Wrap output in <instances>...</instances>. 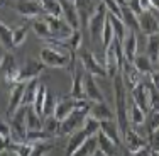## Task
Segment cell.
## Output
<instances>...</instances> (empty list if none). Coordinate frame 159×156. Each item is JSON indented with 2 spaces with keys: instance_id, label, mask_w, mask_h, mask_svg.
<instances>
[{
  "instance_id": "6da1fadb",
  "label": "cell",
  "mask_w": 159,
  "mask_h": 156,
  "mask_svg": "<svg viewBox=\"0 0 159 156\" xmlns=\"http://www.w3.org/2000/svg\"><path fill=\"white\" fill-rule=\"evenodd\" d=\"M113 102H115V119L119 129L122 132V138L130 125L129 121V102H127V88L124 83L122 75H117L113 78Z\"/></svg>"
},
{
  "instance_id": "7a4b0ae2",
  "label": "cell",
  "mask_w": 159,
  "mask_h": 156,
  "mask_svg": "<svg viewBox=\"0 0 159 156\" xmlns=\"http://www.w3.org/2000/svg\"><path fill=\"white\" fill-rule=\"evenodd\" d=\"M39 59L43 61L46 66H52V68H70L73 63V56L68 54V53L58 51V49H52L49 46H44L39 53Z\"/></svg>"
},
{
  "instance_id": "3957f363",
  "label": "cell",
  "mask_w": 159,
  "mask_h": 156,
  "mask_svg": "<svg viewBox=\"0 0 159 156\" xmlns=\"http://www.w3.org/2000/svg\"><path fill=\"white\" fill-rule=\"evenodd\" d=\"M76 54H78V59H80V63H81V66L85 68V71H86L88 75L100 77V78L108 77V75H107V70H105V66H103V61H98V59L95 58V54H93L90 49L81 48V49L76 53Z\"/></svg>"
},
{
  "instance_id": "277c9868",
  "label": "cell",
  "mask_w": 159,
  "mask_h": 156,
  "mask_svg": "<svg viewBox=\"0 0 159 156\" xmlns=\"http://www.w3.org/2000/svg\"><path fill=\"white\" fill-rule=\"evenodd\" d=\"M108 19V10H107V5L103 3V0L97 3V10L95 14L90 19V24H88V31L92 34L93 41H100L102 43V32H103V27H105V22Z\"/></svg>"
},
{
  "instance_id": "5b68a950",
  "label": "cell",
  "mask_w": 159,
  "mask_h": 156,
  "mask_svg": "<svg viewBox=\"0 0 159 156\" xmlns=\"http://www.w3.org/2000/svg\"><path fill=\"white\" fill-rule=\"evenodd\" d=\"M88 116H90V110H86V109H76L70 117H68V119H64L63 122H61L58 136H66V134H73V132H76L78 129L83 127V122H85V119Z\"/></svg>"
},
{
  "instance_id": "8992f818",
  "label": "cell",
  "mask_w": 159,
  "mask_h": 156,
  "mask_svg": "<svg viewBox=\"0 0 159 156\" xmlns=\"http://www.w3.org/2000/svg\"><path fill=\"white\" fill-rule=\"evenodd\" d=\"M44 19L48 21L49 27H51V32H52V39H58V41H66L71 37V34L75 32V29L64 21L63 17H54V16H48L44 14L43 16Z\"/></svg>"
},
{
  "instance_id": "52a82bcc",
  "label": "cell",
  "mask_w": 159,
  "mask_h": 156,
  "mask_svg": "<svg viewBox=\"0 0 159 156\" xmlns=\"http://www.w3.org/2000/svg\"><path fill=\"white\" fill-rule=\"evenodd\" d=\"M0 68H2V78H3V82H7L9 85L17 83L19 70H20V68L17 66L16 58H14V54L10 51H2V61H0Z\"/></svg>"
},
{
  "instance_id": "ba28073f",
  "label": "cell",
  "mask_w": 159,
  "mask_h": 156,
  "mask_svg": "<svg viewBox=\"0 0 159 156\" xmlns=\"http://www.w3.org/2000/svg\"><path fill=\"white\" fill-rule=\"evenodd\" d=\"M44 68H46V64L41 61V59L27 58L24 63V66L19 70L17 83H27V82H31V80H36L44 71Z\"/></svg>"
},
{
  "instance_id": "9c48e42d",
  "label": "cell",
  "mask_w": 159,
  "mask_h": 156,
  "mask_svg": "<svg viewBox=\"0 0 159 156\" xmlns=\"http://www.w3.org/2000/svg\"><path fill=\"white\" fill-rule=\"evenodd\" d=\"M14 10L20 14L22 17L37 19L44 16V9L39 0H14Z\"/></svg>"
},
{
  "instance_id": "30bf717a",
  "label": "cell",
  "mask_w": 159,
  "mask_h": 156,
  "mask_svg": "<svg viewBox=\"0 0 159 156\" xmlns=\"http://www.w3.org/2000/svg\"><path fill=\"white\" fill-rule=\"evenodd\" d=\"M25 83H14L9 88V107H7V116H14L19 109L22 107V98H24Z\"/></svg>"
},
{
  "instance_id": "8fae6325",
  "label": "cell",
  "mask_w": 159,
  "mask_h": 156,
  "mask_svg": "<svg viewBox=\"0 0 159 156\" xmlns=\"http://www.w3.org/2000/svg\"><path fill=\"white\" fill-rule=\"evenodd\" d=\"M130 97H132V102H135V104H137L146 114L149 112V109H151V95H149V87H147V83L144 82V80L130 92Z\"/></svg>"
},
{
  "instance_id": "7c38bea8",
  "label": "cell",
  "mask_w": 159,
  "mask_h": 156,
  "mask_svg": "<svg viewBox=\"0 0 159 156\" xmlns=\"http://www.w3.org/2000/svg\"><path fill=\"white\" fill-rule=\"evenodd\" d=\"M75 5L78 10V17H80V26L85 29H88L90 19L95 14L97 5L93 3V0H75Z\"/></svg>"
},
{
  "instance_id": "4fadbf2b",
  "label": "cell",
  "mask_w": 159,
  "mask_h": 156,
  "mask_svg": "<svg viewBox=\"0 0 159 156\" xmlns=\"http://www.w3.org/2000/svg\"><path fill=\"white\" fill-rule=\"evenodd\" d=\"M124 146H125V149L129 153H134V151H139V149H142V148L149 146V144L146 143V138H144V136H141L135 129L129 127L125 131V134H124Z\"/></svg>"
},
{
  "instance_id": "5bb4252c",
  "label": "cell",
  "mask_w": 159,
  "mask_h": 156,
  "mask_svg": "<svg viewBox=\"0 0 159 156\" xmlns=\"http://www.w3.org/2000/svg\"><path fill=\"white\" fill-rule=\"evenodd\" d=\"M139 27L144 34L151 36V34H157L159 32V21L154 16L152 10H146L139 16Z\"/></svg>"
},
{
  "instance_id": "9a60e30c",
  "label": "cell",
  "mask_w": 159,
  "mask_h": 156,
  "mask_svg": "<svg viewBox=\"0 0 159 156\" xmlns=\"http://www.w3.org/2000/svg\"><path fill=\"white\" fill-rule=\"evenodd\" d=\"M120 75H122L124 83H125V88L129 90V92H132V90H134L135 87L142 82V80H141V73L134 68V64L129 63V61L124 63V68H122V71H120Z\"/></svg>"
},
{
  "instance_id": "2e32d148",
  "label": "cell",
  "mask_w": 159,
  "mask_h": 156,
  "mask_svg": "<svg viewBox=\"0 0 159 156\" xmlns=\"http://www.w3.org/2000/svg\"><path fill=\"white\" fill-rule=\"evenodd\" d=\"M59 3H61V10H63V19L75 29V31H78L81 26H80V17H78V10H76L75 2H70V0H59Z\"/></svg>"
},
{
  "instance_id": "e0dca14e",
  "label": "cell",
  "mask_w": 159,
  "mask_h": 156,
  "mask_svg": "<svg viewBox=\"0 0 159 156\" xmlns=\"http://www.w3.org/2000/svg\"><path fill=\"white\" fill-rule=\"evenodd\" d=\"M76 110V100L71 97H66V98H61L59 102H56V109H54V117L63 122L64 119L71 116V114Z\"/></svg>"
},
{
  "instance_id": "ac0fdd59",
  "label": "cell",
  "mask_w": 159,
  "mask_h": 156,
  "mask_svg": "<svg viewBox=\"0 0 159 156\" xmlns=\"http://www.w3.org/2000/svg\"><path fill=\"white\" fill-rule=\"evenodd\" d=\"M71 78H73V83H71L70 97L75 98V100H86V93H85V77H83L80 71H76V68H75V70L71 71Z\"/></svg>"
},
{
  "instance_id": "d6986e66",
  "label": "cell",
  "mask_w": 159,
  "mask_h": 156,
  "mask_svg": "<svg viewBox=\"0 0 159 156\" xmlns=\"http://www.w3.org/2000/svg\"><path fill=\"white\" fill-rule=\"evenodd\" d=\"M88 139H90V136L85 129H78L76 132H73L70 136V141H68V146H66V156H73Z\"/></svg>"
},
{
  "instance_id": "ffe728a7",
  "label": "cell",
  "mask_w": 159,
  "mask_h": 156,
  "mask_svg": "<svg viewBox=\"0 0 159 156\" xmlns=\"http://www.w3.org/2000/svg\"><path fill=\"white\" fill-rule=\"evenodd\" d=\"M85 93H86V100L90 102H105L103 100V93L98 88V83L93 75L86 73L85 77Z\"/></svg>"
},
{
  "instance_id": "44dd1931",
  "label": "cell",
  "mask_w": 159,
  "mask_h": 156,
  "mask_svg": "<svg viewBox=\"0 0 159 156\" xmlns=\"http://www.w3.org/2000/svg\"><path fill=\"white\" fill-rule=\"evenodd\" d=\"M124 48V54H125V61L129 63H134L135 56H137V34L134 31H129L125 39L122 43Z\"/></svg>"
},
{
  "instance_id": "7402d4cb",
  "label": "cell",
  "mask_w": 159,
  "mask_h": 156,
  "mask_svg": "<svg viewBox=\"0 0 159 156\" xmlns=\"http://www.w3.org/2000/svg\"><path fill=\"white\" fill-rule=\"evenodd\" d=\"M90 116L95 117L100 122H103V121H115L113 112L108 109V105L105 102H93L92 109H90Z\"/></svg>"
},
{
  "instance_id": "603a6c76",
  "label": "cell",
  "mask_w": 159,
  "mask_h": 156,
  "mask_svg": "<svg viewBox=\"0 0 159 156\" xmlns=\"http://www.w3.org/2000/svg\"><path fill=\"white\" fill-rule=\"evenodd\" d=\"M10 131H12V141L14 143H25L27 141V125H25L24 121H19L10 117Z\"/></svg>"
},
{
  "instance_id": "cb8c5ba5",
  "label": "cell",
  "mask_w": 159,
  "mask_h": 156,
  "mask_svg": "<svg viewBox=\"0 0 159 156\" xmlns=\"http://www.w3.org/2000/svg\"><path fill=\"white\" fill-rule=\"evenodd\" d=\"M31 27L34 29L36 36L43 41H51L52 39V32H51V27H49L48 21L44 17H37V19H32L31 21Z\"/></svg>"
},
{
  "instance_id": "d4e9b609",
  "label": "cell",
  "mask_w": 159,
  "mask_h": 156,
  "mask_svg": "<svg viewBox=\"0 0 159 156\" xmlns=\"http://www.w3.org/2000/svg\"><path fill=\"white\" fill-rule=\"evenodd\" d=\"M132 64H134V68H135V70H137L141 75H147V77H151L152 73H156V71H157L156 64L151 61L147 54H137Z\"/></svg>"
},
{
  "instance_id": "484cf974",
  "label": "cell",
  "mask_w": 159,
  "mask_h": 156,
  "mask_svg": "<svg viewBox=\"0 0 159 156\" xmlns=\"http://www.w3.org/2000/svg\"><path fill=\"white\" fill-rule=\"evenodd\" d=\"M102 132H103L105 136H108L115 144H124V138H122V132H120L119 129V124H117V121H103L102 122Z\"/></svg>"
},
{
  "instance_id": "4316f807",
  "label": "cell",
  "mask_w": 159,
  "mask_h": 156,
  "mask_svg": "<svg viewBox=\"0 0 159 156\" xmlns=\"http://www.w3.org/2000/svg\"><path fill=\"white\" fill-rule=\"evenodd\" d=\"M146 119H147V114L139 107L135 102H129V121L134 127H141V125L146 124Z\"/></svg>"
},
{
  "instance_id": "83f0119b",
  "label": "cell",
  "mask_w": 159,
  "mask_h": 156,
  "mask_svg": "<svg viewBox=\"0 0 159 156\" xmlns=\"http://www.w3.org/2000/svg\"><path fill=\"white\" fill-rule=\"evenodd\" d=\"M97 138H98V149L100 151H103L107 156H119V148H120L119 144H115L108 136H105L102 131L97 134Z\"/></svg>"
},
{
  "instance_id": "f1b7e54d",
  "label": "cell",
  "mask_w": 159,
  "mask_h": 156,
  "mask_svg": "<svg viewBox=\"0 0 159 156\" xmlns=\"http://www.w3.org/2000/svg\"><path fill=\"white\" fill-rule=\"evenodd\" d=\"M39 80H31V82L25 83V90H24V98H22V105H25V107H31L34 105V102H36V97H37V92H39Z\"/></svg>"
},
{
  "instance_id": "f546056e",
  "label": "cell",
  "mask_w": 159,
  "mask_h": 156,
  "mask_svg": "<svg viewBox=\"0 0 159 156\" xmlns=\"http://www.w3.org/2000/svg\"><path fill=\"white\" fill-rule=\"evenodd\" d=\"M25 125L27 131H43L44 129V119L34 110V107H27V116H25Z\"/></svg>"
},
{
  "instance_id": "4dcf8cb0",
  "label": "cell",
  "mask_w": 159,
  "mask_h": 156,
  "mask_svg": "<svg viewBox=\"0 0 159 156\" xmlns=\"http://www.w3.org/2000/svg\"><path fill=\"white\" fill-rule=\"evenodd\" d=\"M146 54L149 56V59L157 68V63H159V32L147 36V53Z\"/></svg>"
},
{
  "instance_id": "1f68e13d",
  "label": "cell",
  "mask_w": 159,
  "mask_h": 156,
  "mask_svg": "<svg viewBox=\"0 0 159 156\" xmlns=\"http://www.w3.org/2000/svg\"><path fill=\"white\" fill-rule=\"evenodd\" d=\"M122 21H124V24L127 26V29H130V31H134V32L141 31V27H139V16L134 10H130L129 5L122 7Z\"/></svg>"
},
{
  "instance_id": "d6a6232c",
  "label": "cell",
  "mask_w": 159,
  "mask_h": 156,
  "mask_svg": "<svg viewBox=\"0 0 159 156\" xmlns=\"http://www.w3.org/2000/svg\"><path fill=\"white\" fill-rule=\"evenodd\" d=\"M0 39H2L3 51H10V49L16 48V44H14V29H10L5 22L0 24Z\"/></svg>"
},
{
  "instance_id": "836d02e7",
  "label": "cell",
  "mask_w": 159,
  "mask_h": 156,
  "mask_svg": "<svg viewBox=\"0 0 159 156\" xmlns=\"http://www.w3.org/2000/svg\"><path fill=\"white\" fill-rule=\"evenodd\" d=\"M34 148L36 144H31V143H10L5 146V149H10L16 156H31L34 153Z\"/></svg>"
},
{
  "instance_id": "e575fe53",
  "label": "cell",
  "mask_w": 159,
  "mask_h": 156,
  "mask_svg": "<svg viewBox=\"0 0 159 156\" xmlns=\"http://www.w3.org/2000/svg\"><path fill=\"white\" fill-rule=\"evenodd\" d=\"M108 21L112 22V27H113V32H115V39H119L120 43H124V39H125L127 36V26L124 24L122 19L112 16V14H108Z\"/></svg>"
},
{
  "instance_id": "d590c367",
  "label": "cell",
  "mask_w": 159,
  "mask_h": 156,
  "mask_svg": "<svg viewBox=\"0 0 159 156\" xmlns=\"http://www.w3.org/2000/svg\"><path fill=\"white\" fill-rule=\"evenodd\" d=\"M39 2L44 9V14L54 16V17H63V10H61L59 0H39Z\"/></svg>"
},
{
  "instance_id": "8d00e7d4",
  "label": "cell",
  "mask_w": 159,
  "mask_h": 156,
  "mask_svg": "<svg viewBox=\"0 0 159 156\" xmlns=\"http://www.w3.org/2000/svg\"><path fill=\"white\" fill-rule=\"evenodd\" d=\"M97 149H98V138L93 136V138H90L73 156H92Z\"/></svg>"
},
{
  "instance_id": "74e56055",
  "label": "cell",
  "mask_w": 159,
  "mask_h": 156,
  "mask_svg": "<svg viewBox=\"0 0 159 156\" xmlns=\"http://www.w3.org/2000/svg\"><path fill=\"white\" fill-rule=\"evenodd\" d=\"M81 129H85V131L88 132L90 138H93V136H97L98 132H100V129H102V122H100V121H97L95 117L88 116V117L85 119V122H83V127H81Z\"/></svg>"
},
{
  "instance_id": "f35d334b",
  "label": "cell",
  "mask_w": 159,
  "mask_h": 156,
  "mask_svg": "<svg viewBox=\"0 0 159 156\" xmlns=\"http://www.w3.org/2000/svg\"><path fill=\"white\" fill-rule=\"evenodd\" d=\"M51 138V134H48L46 131H29L27 132V141L25 143H31V144H41V143H46Z\"/></svg>"
},
{
  "instance_id": "ab89813d",
  "label": "cell",
  "mask_w": 159,
  "mask_h": 156,
  "mask_svg": "<svg viewBox=\"0 0 159 156\" xmlns=\"http://www.w3.org/2000/svg\"><path fill=\"white\" fill-rule=\"evenodd\" d=\"M68 41V46H70V51H71V54H76V53L81 49V43H83V34L81 31H75L73 34H71V37L70 39H66Z\"/></svg>"
},
{
  "instance_id": "60d3db41",
  "label": "cell",
  "mask_w": 159,
  "mask_h": 156,
  "mask_svg": "<svg viewBox=\"0 0 159 156\" xmlns=\"http://www.w3.org/2000/svg\"><path fill=\"white\" fill-rule=\"evenodd\" d=\"M29 27H31V24H20V26H17V27L14 29V44H16V48L20 46V44L25 41Z\"/></svg>"
},
{
  "instance_id": "b9f144b4",
  "label": "cell",
  "mask_w": 159,
  "mask_h": 156,
  "mask_svg": "<svg viewBox=\"0 0 159 156\" xmlns=\"http://www.w3.org/2000/svg\"><path fill=\"white\" fill-rule=\"evenodd\" d=\"M59 125H61V122H59L58 119H56L54 116H51V117H46L44 119V131L48 132V134H51V136H58V132H59Z\"/></svg>"
},
{
  "instance_id": "7bdbcfd3",
  "label": "cell",
  "mask_w": 159,
  "mask_h": 156,
  "mask_svg": "<svg viewBox=\"0 0 159 156\" xmlns=\"http://www.w3.org/2000/svg\"><path fill=\"white\" fill-rule=\"evenodd\" d=\"M146 124H147V132H154L156 129H159V112H154L149 114V117L146 119Z\"/></svg>"
},
{
  "instance_id": "ee69618b",
  "label": "cell",
  "mask_w": 159,
  "mask_h": 156,
  "mask_svg": "<svg viewBox=\"0 0 159 156\" xmlns=\"http://www.w3.org/2000/svg\"><path fill=\"white\" fill-rule=\"evenodd\" d=\"M103 3L107 5V10L108 14H112V16L122 19V7L119 5V3L115 2V0H103Z\"/></svg>"
},
{
  "instance_id": "f6af8a7d",
  "label": "cell",
  "mask_w": 159,
  "mask_h": 156,
  "mask_svg": "<svg viewBox=\"0 0 159 156\" xmlns=\"http://www.w3.org/2000/svg\"><path fill=\"white\" fill-rule=\"evenodd\" d=\"M149 146L154 153H159V129L149 134Z\"/></svg>"
},
{
  "instance_id": "bcb514c9",
  "label": "cell",
  "mask_w": 159,
  "mask_h": 156,
  "mask_svg": "<svg viewBox=\"0 0 159 156\" xmlns=\"http://www.w3.org/2000/svg\"><path fill=\"white\" fill-rule=\"evenodd\" d=\"M127 156H152V149H151V146H146L139 151H134V153H129L127 151Z\"/></svg>"
},
{
  "instance_id": "7dc6e473",
  "label": "cell",
  "mask_w": 159,
  "mask_h": 156,
  "mask_svg": "<svg viewBox=\"0 0 159 156\" xmlns=\"http://www.w3.org/2000/svg\"><path fill=\"white\" fill-rule=\"evenodd\" d=\"M127 5L130 7V10H134L137 16H141V14H142V10H141V0H129Z\"/></svg>"
},
{
  "instance_id": "c3c4849f",
  "label": "cell",
  "mask_w": 159,
  "mask_h": 156,
  "mask_svg": "<svg viewBox=\"0 0 159 156\" xmlns=\"http://www.w3.org/2000/svg\"><path fill=\"white\" fill-rule=\"evenodd\" d=\"M141 10L142 12H146V10H152V7H151V0H141Z\"/></svg>"
},
{
  "instance_id": "681fc988",
  "label": "cell",
  "mask_w": 159,
  "mask_h": 156,
  "mask_svg": "<svg viewBox=\"0 0 159 156\" xmlns=\"http://www.w3.org/2000/svg\"><path fill=\"white\" fill-rule=\"evenodd\" d=\"M2 156H16L10 149H5V148H2Z\"/></svg>"
},
{
  "instance_id": "f907efd6",
  "label": "cell",
  "mask_w": 159,
  "mask_h": 156,
  "mask_svg": "<svg viewBox=\"0 0 159 156\" xmlns=\"http://www.w3.org/2000/svg\"><path fill=\"white\" fill-rule=\"evenodd\" d=\"M151 7L154 10H159V0H151Z\"/></svg>"
},
{
  "instance_id": "816d5d0a",
  "label": "cell",
  "mask_w": 159,
  "mask_h": 156,
  "mask_svg": "<svg viewBox=\"0 0 159 156\" xmlns=\"http://www.w3.org/2000/svg\"><path fill=\"white\" fill-rule=\"evenodd\" d=\"M92 156H107V154H105V153H103V151H100V149H97V151H95V153H93Z\"/></svg>"
},
{
  "instance_id": "f5cc1de1",
  "label": "cell",
  "mask_w": 159,
  "mask_h": 156,
  "mask_svg": "<svg viewBox=\"0 0 159 156\" xmlns=\"http://www.w3.org/2000/svg\"><path fill=\"white\" fill-rule=\"evenodd\" d=\"M115 2L119 3L120 7H125V5H127V0H115Z\"/></svg>"
},
{
  "instance_id": "db71d44e",
  "label": "cell",
  "mask_w": 159,
  "mask_h": 156,
  "mask_svg": "<svg viewBox=\"0 0 159 156\" xmlns=\"http://www.w3.org/2000/svg\"><path fill=\"white\" fill-rule=\"evenodd\" d=\"M7 5V0H2V7H5Z\"/></svg>"
},
{
  "instance_id": "11a10c76",
  "label": "cell",
  "mask_w": 159,
  "mask_h": 156,
  "mask_svg": "<svg viewBox=\"0 0 159 156\" xmlns=\"http://www.w3.org/2000/svg\"><path fill=\"white\" fill-rule=\"evenodd\" d=\"M152 156H159V153H154V151H152Z\"/></svg>"
},
{
  "instance_id": "9f6ffc18",
  "label": "cell",
  "mask_w": 159,
  "mask_h": 156,
  "mask_svg": "<svg viewBox=\"0 0 159 156\" xmlns=\"http://www.w3.org/2000/svg\"><path fill=\"white\" fill-rule=\"evenodd\" d=\"M70 2H75V0H70Z\"/></svg>"
},
{
  "instance_id": "6f0895ef",
  "label": "cell",
  "mask_w": 159,
  "mask_h": 156,
  "mask_svg": "<svg viewBox=\"0 0 159 156\" xmlns=\"http://www.w3.org/2000/svg\"><path fill=\"white\" fill-rule=\"evenodd\" d=\"M157 68H159V63H157Z\"/></svg>"
},
{
  "instance_id": "680465c9",
  "label": "cell",
  "mask_w": 159,
  "mask_h": 156,
  "mask_svg": "<svg viewBox=\"0 0 159 156\" xmlns=\"http://www.w3.org/2000/svg\"><path fill=\"white\" fill-rule=\"evenodd\" d=\"M127 2H129V0H127Z\"/></svg>"
}]
</instances>
